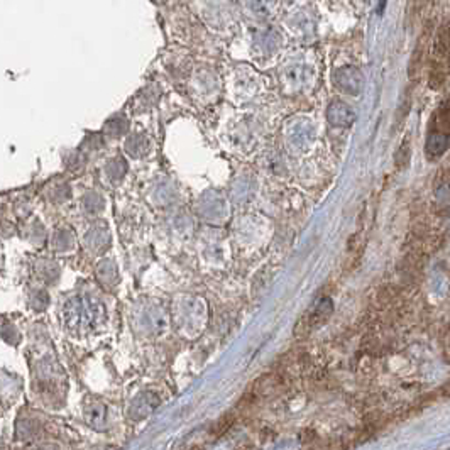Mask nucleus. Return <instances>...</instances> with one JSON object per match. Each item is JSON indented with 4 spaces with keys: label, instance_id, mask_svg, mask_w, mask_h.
<instances>
[{
    "label": "nucleus",
    "instance_id": "0eeeda50",
    "mask_svg": "<svg viewBox=\"0 0 450 450\" xmlns=\"http://www.w3.org/2000/svg\"><path fill=\"white\" fill-rule=\"evenodd\" d=\"M126 166L127 165L124 163L122 158H116V160H112L107 165V173L109 176H119V175L122 176L124 171H126Z\"/></svg>",
    "mask_w": 450,
    "mask_h": 450
},
{
    "label": "nucleus",
    "instance_id": "f03ea898",
    "mask_svg": "<svg viewBox=\"0 0 450 450\" xmlns=\"http://www.w3.org/2000/svg\"><path fill=\"white\" fill-rule=\"evenodd\" d=\"M435 131H430L429 136V151L442 154L450 144V105L440 110L434 121Z\"/></svg>",
    "mask_w": 450,
    "mask_h": 450
},
{
    "label": "nucleus",
    "instance_id": "6e6552de",
    "mask_svg": "<svg viewBox=\"0 0 450 450\" xmlns=\"http://www.w3.org/2000/svg\"><path fill=\"white\" fill-rule=\"evenodd\" d=\"M440 395H442L444 398H450V383H447V385L440 390Z\"/></svg>",
    "mask_w": 450,
    "mask_h": 450
},
{
    "label": "nucleus",
    "instance_id": "423d86ee",
    "mask_svg": "<svg viewBox=\"0 0 450 450\" xmlns=\"http://www.w3.org/2000/svg\"><path fill=\"white\" fill-rule=\"evenodd\" d=\"M105 129H107L109 136H114V138H117V136H121L122 132H126L127 129V122L124 121V119H112L107 126H105Z\"/></svg>",
    "mask_w": 450,
    "mask_h": 450
},
{
    "label": "nucleus",
    "instance_id": "f257e3e1",
    "mask_svg": "<svg viewBox=\"0 0 450 450\" xmlns=\"http://www.w3.org/2000/svg\"><path fill=\"white\" fill-rule=\"evenodd\" d=\"M330 313H332V302L329 298H324L298 320L297 327H295V335L297 337H307L312 330L320 327L322 324L329 320Z\"/></svg>",
    "mask_w": 450,
    "mask_h": 450
},
{
    "label": "nucleus",
    "instance_id": "20e7f679",
    "mask_svg": "<svg viewBox=\"0 0 450 450\" xmlns=\"http://www.w3.org/2000/svg\"><path fill=\"white\" fill-rule=\"evenodd\" d=\"M329 121L332 122L334 126L349 127L356 121V114L352 112V109L349 107V105L342 102H334L329 107Z\"/></svg>",
    "mask_w": 450,
    "mask_h": 450
},
{
    "label": "nucleus",
    "instance_id": "7ed1b4c3",
    "mask_svg": "<svg viewBox=\"0 0 450 450\" xmlns=\"http://www.w3.org/2000/svg\"><path fill=\"white\" fill-rule=\"evenodd\" d=\"M335 85L347 94L356 95L363 87V75L356 68H344L335 73Z\"/></svg>",
    "mask_w": 450,
    "mask_h": 450
},
{
    "label": "nucleus",
    "instance_id": "39448f33",
    "mask_svg": "<svg viewBox=\"0 0 450 450\" xmlns=\"http://www.w3.org/2000/svg\"><path fill=\"white\" fill-rule=\"evenodd\" d=\"M126 148L132 156H141V154H144L149 149V141L141 138V136H132V138L127 141Z\"/></svg>",
    "mask_w": 450,
    "mask_h": 450
}]
</instances>
